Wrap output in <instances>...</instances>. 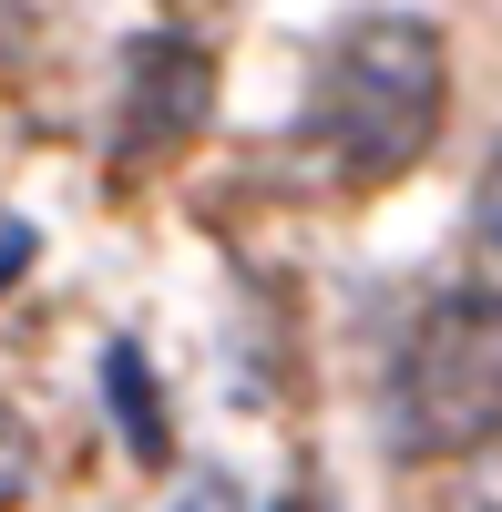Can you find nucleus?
<instances>
[{
  "label": "nucleus",
  "instance_id": "f257e3e1",
  "mask_svg": "<svg viewBox=\"0 0 502 512\" xmlns=\"http://www.w3.org/2000/svg\"><path fill=\"white\" fill-rule=\"evenodd\" d=\"M451 113V41L431 11H359L318 52L308 82V144L339 185H390L441 144Z\"/></svg>",
  "mask_w": 502,
  "mask_h": 512
},
{
  "label": "nucleus",
  "instance_id": "f03ea898",
  "mask_svg": "<svg viewBox=\"0 0 502 512\" xmlns=\"http://www.w3.org/2000/svg\"><path fill=\"white\" fill-rule=\"evenodd\" d=\"M502 441V297L451 287L410 318L390 359V451L400 461H472Z\"/></svg>",
  "mask_w": 502,
  "mask_h": 512
},
{
  "label": "nucleus",
  "instance_id": "7ed1b4c3",
  "mask_svg": "<svg viewBox=\"0 0 502 512\" xmlns=\"http://www.w3.org/2000/svg\"><path fill=\"white\" fill-rule=\"evenodd\" d=\"M216 113V62L195 31H144L123 52V154H175Z\"/></svg>",
  "mask_w": 502,
  "mask_h": 512
},
{
  "label": "nucleus",
  "instance_id": "20e7f679",
  "mask_svg": "<svg viewBox=\"0 0 502 512\" xmlns=\"http://www.w3.org/2000/svg\"><path fill=\"white\" fill-rule=\"evenodd\" d=\"M103 379H113L123 441H134L144 461H164V410H154V379H144V349H113V359H103Z\"/></svg>",
  "mask_w": 502,
  "mask_h": 512
},
{
  "label": "nucleus",
  "instance_id": "39448f33",
  "mask_svg": "<svg viewBox=\"0 0 502 512\" xmlns=\"http://www.w3.org/2000/svg\"><path fill=\"white\" fill-rule=\"evenodd\" d=\"M31 482H41V441H31V420L0 400V512H21Z\"/></svg>",
  "mask_w": 502,
  "mask_h": 512
},
{
  "label": "nucleus",
  "instance_id": "423d86ee",
  "mask_svg": "<svg viewBox=\"0 0 502 512\" xmlns=\"http://www.w3.org/2000/svg\"><path fill=\"white\" fill-rule=\"evenodd\" d=\"M441 512H502V441L472 451L462 472H451V502H441Z\"/></svg>",
  "mask_w": 502,
  "mask_h": 512
},
{
  "label": "nucleus",
  "instance_id": "0eeeda50",
  "mask_svg": "<svg viewBox=\"0 0 502 512\" xmlns=\"http://www.w3.org/2000/svg\"><path fill=\"white\" fill-rule=\"evenodd\" d=\"M164 512H246V492H236L226 472H185L175 492H164Z\"/></svg>",
  "mask_w": 502,
  "mask_h": 512
},
{
  "label": "nucleus",
  "instance_id": "6e6552de",
  "mask_svg": "<svg viewBox=\"0 0 502 512\" xmlns=\"http://www.w3.org/2000/svg\"><path fill=\"white\" fill-rule=\"evenodd\" d=\"M472 216H482V246L502 256V154H492V175H482V195H472Z\"/></svg>",
  "mask_w": 502,
  "mask_h": 512
},
{
  "label": "nucleus",
  "instance_id": "1a4fd4ad",
  "mask_svg": "<svg viewBox=\"0 0 502 512\" xmlns=\"http://www.w3.org/2000/svg\"><path fill=\"white\" fill-rule=\"evenodd\" d=\"M226 11V0H164V21H175V31H195V21H216Z\"/></svg>",
  "mask_w": 502,
  "mask_h": 512
},
{
  "label": "nucleus",
  "instance_id": "9d476101",
  "mask_svg": "<svg viewBox=\"0 0 502 512\" xmlns=\"http://www.w3.org/2000/svg\"><path fill=\"white\" fill-rule=\"evenodd\" d=\"M277 512H318V502H308V492H287V502H277Z\"/></svg>",
  "mask_w": 502,
  "mask_h": 512
}]
</instances>
